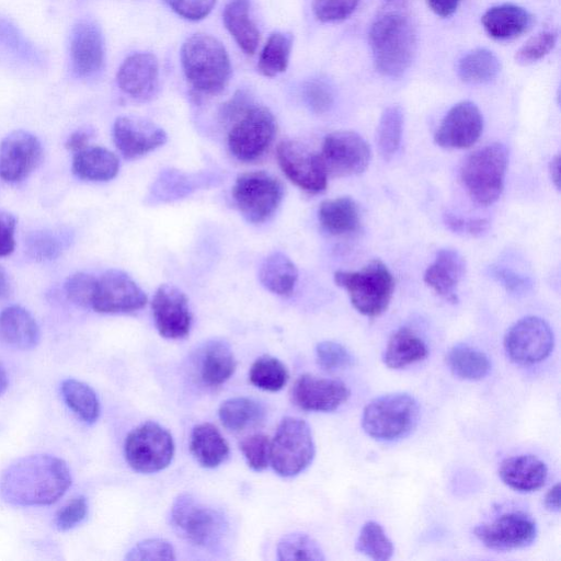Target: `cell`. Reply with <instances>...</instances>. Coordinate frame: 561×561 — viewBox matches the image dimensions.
<instances>
[{
  "mask_svg": "<svg viewBox=\"0 0 561 561\" xmlns=\"http://www.w3.org/2000/svg\"><path fill=\"white\" fill-rule=\"evenodd\" d=\"M71 485L67 463L55 456L38 454L20 458L0 476V496L20 506L49 505Z\"/></svg>",
  "mask_w": 561,
  "mask_h": 561,
  "instance_id": "cell-1",
  "label": "cell"
},
{
  "mask_svg": "<svg viewBox=\"0 0 561 561\" xmlns=\"http://www.w3.org/2000/svg\"><path fill=\"white\" fill-rule=\"evenodd\" d=\"M376 70L399 78L410 68L416 51V33L410 18L401 12L378 16L368 33Z\"/></svg>",
  "mask_w": 561,
  "mask_h": 561,
  "instance_id": "cell-2",
  "label": "cell"
},
{
  "mask_svg": "<svg viewBox=\"0 0 561 561\" xmlns=\"http://www.w3.org/2000/svg\"><path fill=\"white\" fill-rule=\"evenodd\" d=\"M184 76L197 95H217L229 83L231 62L222 43L216 37L196 33L181 47Z\"/></svg>",
  "mask_w": 561,
  "mask_h": 561,
  "instance_id": "cell-3",
  "label": "cell"
},
{
  "mask_svg": "<svg viewBox=\"0 0 561 561\" xmlns=\"http://www.w3.org/2000/svg\"><path fill=\"white\" fill-rule=\"evenodd\" d=\"M419 419L417 400L407 392H393L370 400L363 410L360 424L369 437L393 442L408 436Z\"/></svg>",
  "mask_w": 561,
  "mask_h": 561,
  "instance_id": "cell-4",
  "label": "cell"
},
{
  "mask_svg": "<svg viewBox=\"0 0 561 561\" xmlns=\"http://www.w3.org/2000/svg\"><path fill=\"white\" fill-rule=\"evenodd\" d=\"M334 282L347 291L353 307L367 317L381 314L394 289L393 276L380 260L370 261L359 271H337Z\"/></svg>",
  "mask_w": 561,
  "mask_h": 561,
  "instance_id": "cell-5",
  "label": "cell"
},
{
  "mask_svg": "<svg viewBox=\"0 0 561 561\" xmlns=\"http://www.w3.org/2000/svg\"><path fill=\"white\" fill-rule=\"evenodd\" d=\"M508 153L500 142L472 152L461 169V181L471 198L481 205L496 202L504 187Z\"/></svg>",
  "mask_w": 561,
  "mask_h": 561,
  "instance_id": "cell-6",
  "label": "cell"
},
{
  "mask_svg": "<svg viewBox=\"0 0 561 561\" xmlns=\"http://www.w3.org/2000/svg\"><path fill=\"white\" fill-rule=\"evenodd\" d=\"M171 523L187 541L203 548L218 546L228 530L224 514L191 494L182 493L172 503Z\"/></svg>",
  "mask_w": 561,
  "mask_h": 561,
  "instance_id": "cell-7",
  "label": "cell"
},
{
  "mask_svg": "<svg viewBox=\"0 0 561 561\" xmlns=\"http://www.w3.org/2000/svg\"><path fill=\"white\" fill-rule=\"evenodd\" d=\"M314 454L308 423L299 417H284L271 440L270 462L274 471L280 477H295L310 466Z\"/></svg>",
  "mask_w": 561,
  "mask_h": 561,
  "instance_id": "cell-8",
  "label": "cell"
},
{
  "mask_svg": "<svg viewBox=\"0 0 561 561\" xmlns=\"http://www.w3.org/2000/svg\"><path fill=\"white\" fill-rule=\"evenodd\" d=\"M129 467L140 473H154L167 468L174 456L170 432L156 422H146L129 432L124 444Z\"/></svg>",
  "mask_w": 561,
  "mask_h": 561,
  "instance_id": "cell-9",
  "label": "cell"
},
{
  "mask_svg": "<svg viewBox=\"0 0 561 561\" xmlns=\"http://www.w3.org/2000/svg\"><path fill=\"white\" fill-rule=\"evenodd\" d=\"M283 195L280 181L265 171L242 173L232 187L237 208L252 224L266 221L278 208Z\"/></svg>",
  "mask_w": 561,
  "mask_h": 561,
  "instance_id": "cell-10",
  "label": "cell"
},
{
  "mask_svg": "<svg viewBox=\"0 0 561 561\" xmlns=\"http://www.w3.org/2000/svg\"><path fill=\"white\" fill-rule=\"evenodd\" d=\"M276 121L265 106L253 104L232 123L228 133V148L240 161L260 159L276 135Z\"/></svg>",
  "mask_w": 561,
  "mask_h": 561,
  "instance_id": "cell-11",
  "label": "cell"
},
{
  "mask_svg": "<svg viewBox=\"0 0 561 561\" xmlns=\"http://www.w3.org/2000/svg\"><path fill=\"white\" fill-rule=\"evenodd\" d=\"M507 357L519 365H534L545 360L553 350V332L543 319L527 316L506 331L503 341Z\"/></svg>",
  "mask_w": 561,
  "mask_h": 561,
  "instance_id": "cell-12",
  "label": "cell"
},
{
  "mask_svg": "<svg viewBox=\"0 0 561 561\" xmlns=\"http://www.w3.org/2000/svg\"><path fill=\"white\" fill-rule=\"evenodd\" d=\"M370 156L366 140L352 130H336L327 135L320 153L327 173L333 176H351L364 172Z\"/></svg>",
  "mask_w": 561,
  "mask_h": 561,
  "instance_id": "cell-13",
  "label": "cell"
},
{
  "mask_svg": "<svg viewBox=\"0 0 561 561\" xmlns=\"http://www.w3.org/2000/svg\"><path fill=\"white\" fill-rule=\"evenodd\" d=\"M278 164L299 188L317 194L325 190L328 173L319 153L296 140H283L276 149Z\"/></svg>",
  "mask_w": 561,
  "mask_h": 561,
  "instance_id": "cell-14",
  "label": "cell"
},
{
  "mask_svg": "<svg viewBox=\"0 0 561 561\" xmlns=\"http://www.w3.org/2000/svg\"><path fill=\"white\" fill-rule=\"evenodd\" d=\"M536 522L524 512H510L491 522L479 524L473 534L486 548L511 551L530 546L537 537Z\"/></svg>",
  "mask_w": 561,
  "mask_h": 561,
  "instance_id": "cell-15",
  "label": "cell"
},
{
  "mask_svg": "<svg viewBox=\"0 0 561 561\" xmlns=\"http://www.w3.org/2000/svg\"><path fill=\"white\" fill-rule=\"evenodd\" d=\"M146 304V294L127 273L108 270L96 280L91 308L100 313H129Z\"/></svg>",
  "mask_w": 561,
  "mask_h": 561,
  "instance_id": "cell-16",
  "label": "cell"
},
{
  "mask_svg": "<svg viewBox=\"0 0 561 561\" xmlns=\"http://www.w3.org/2000/svg\"><path fill=\"white\" fill-rule=\"evenodd\" d=\"M42 158L38 138L23 129L14 130L0 142V179L8 183L21 182L38 167Z\"/></svg>",
  "mask_w": 561,
  "mask_h": 561,
  "instance_id": "cell-17",
  "label": "cell"
},
{
  "mask_svg": "<svg viewBox=\"0 0 561 561\" xmlns=\"http://www.w3.org/2000/svg\"><path fill=\"white\" fill-rule=\"evenodd\" d=\"M113 141L126 159L140 158L167 141V133L156 123L133 115L119 116L113 124Z\"/></svg>",
  "mask_w": 561,
  "mask_h": 561,
  "instance_id": "cell-18",
  "label": "cell"
},
{
  "mask_svg": "<svg viewBox=\"0 0 561 561\" xmlns=\"http://www.w3.org/2000/svg\"><path fill=\"white\" fill-rule=\"evenodd\" d=\"M151 308L156 328L161 336L178 340L190 333L192 313L188 300L175 286L161 285L153 295Z\"/></svg>",
  "mask_w": 561,
  "mask_h": 561,
  "instance_id": "cell-19",
  "label": "cell"
},
{
  "mask_svg": "<svg viewBox=\"0 0 561 561\" xmlns=\"http://www.w3.org/2000/svg\"><path fill=\"white\" fill-rule=\"evenodd\" d=\"M483 118L478 106L470 101L455 104L444 116L435 136V142L447 149H463L479 139Z\"/></svg>",
  "mask_w": 561,
  "mask_h": 561,
  "instance_id": "cell-20",
  "label": "cell"
},
{
  "mask_svg": "<svg viewBox=\"0 0 561 561\" xmlns=\"http://www.w3.org/2000/svg\"><path fill=\"white\" fill-rule=\"evenodd\" d=\"M116 81L122 92L133 100L139 102L152 100L158 94L160 85L157 57L148 51L129 55L119 66Z\"/></svg>",
  "mask_w": 561,
  "mask_h": 561,
  "instance_id": "cell-21",
  "label": "cell"
},
{
  "mask_svg": "<svg viewBox=\"0 0 561 561\" xmlns=\"http://www.w3.org/2000/svg\"><path fill=\"white\" fill-rule=\"evenodd\" d=\"M290 394L301 410L331 412L348 399L350 390L340 380L304 374L295 381Z\"/></svg>",
  "mask_w": 561,
  "mask_h": 561,
  "instance_id": "cell-22",
  "label": "cell"
},
{
  "mask_svg": "<svg viewBox=\"0 0 561 561\" xmlns=\"http://www.w3.org/2000/svg\"><path fill=\"white\" fill-rule=\"evenodd\" d=\"M105 59L101 28L92 21H80L70 34V60L75 76L90 78L101 71Z\"/></svg>",
  "mask_w": 561,
  "mask_h": 561,
  "instance_id": "cell-23",
  "label": "cell"
},
{
  "mask_svg": "<svg viewBox=\"0 0 561 561\" xmlns=\"http://www.w3.org/2000/svg\"><path fill=\"white\" fill-rule=\"evenodd\" d=\"M466 273V261L455 249H440L424 273V282L451 304L458 302L457 288Z\"/></svg>",
  "mask_w": 561,
  "mask_h": 561,
  "instance_id": "cell-24",
  "label": "cell"
},
{
  "mask_svg": "<svg viewBox=\"0 0 561 561\" xmlns=\"http://www.w3.org/2000/svg\"><path fill=\"white\" fill-rule=\"evenodd\" d=\"M481 23L491 38L506 42L527 33L534 25V16L523 7L503 3L486 10Z\"/></svg>",
  "mask_w": 561,
  "mask_h": 561,
  "instance_id": "cell-25",
  "label": "cell"
},
{
  "mask_svg": "<svg viewBox=\"0 0 561 561\" xmlns=\"http://www.w3.org/2000/svg\"><path fill=\"white\" fill-rule=\"evenodd\" d=\"M237 360L229 346L222 340H210L197 352V373L199 380L207 387H219L234 373Z\"/></svg>",
  "mask_w": 561,
  "mask_h": 561,
  "instance_id": "cell-26",
  "label": "cell"
},
{
  "mask_svg": "<svg viewBox=\"0 0 561 561\" xmlns=\"http://www.w3.org/2000/svg\"><path fill=\"white\" fill-rule=\"evenodd\" d=\"M499 477L504 484L518 492H533L548 478L546 463L534 455H517L504 459L499 467Z\"/></svg>",
  "mask_w": 561,
  "mask_h": 561,
  "instance_id": "cell-27",
  "label": "cell"
},
{
  "mask_svg": "<svg viewBox=\"0 0 561 561\" xmlns=\"http://www.w3.org/2000/svg\"><path fill=\"white\" fill-rule=\"evenodd\" d=\"M0 336L19 350H31L39 341V329L33 316L23 307L12 305L0 313Z\"/></svg>",
  "mask_w": 561,
  "mask_h": 561,
  "instance_id": "cell-28",
  "label": "cell"
},
{
  "mask_svg": "<svg viewBox=\"0 0 561 561\" xmlns=\"http://www.w3.org/2000/svg\"><path fill=\"white\" fill-rule=\"evenodd\" d=\"M250 7V0H229L222 11L225 27L247 55H253L260 42V31L251 19Z\"/></svg>",
  "mask_w": 561,
  "mask_h": 561,
  "instance_id": "cell-29",
  "label": "cell"
},
{
  "mask_svg": "<svg viewBox=\"0 0 561 561\" xmlns=\"http://www.w3.org/2000/svg\"><path fill=\"white\" fill-rule=\"evenodd\" d=\"M118 170V158L104 147L88 146L73 154L72 172L81 180L110 181L117 175Z\"/></svg>",
  "mask_w": 561,
  "mask_h": 561,
  "instance_id": "cell-30",
  "label": "cell"
},
{
  "mask_svg": "<svg viewBox=\"0 0 561 561\" xmlns=\"http://www.w3.org/2000/svg\"><path fill=\"white\" fill-rule=\"evenodd\" d=\"M190 450L205 468H216L229 456V445L219 430L210 423L195 425L191 433Z\"/></svg>",
  "mask_w": 561,
  "mask_h": 561,
  "instance_id": "cell-31",
  "label": "cell"
},
{
  "mask_svg": "<svg viewBox=\"0 0 561 561\" xmlns=\"http://www.w3.org/2000/svg\"><path fill=\"white\" fill-rule=\"evenodd\" d=\"M425 342L409 328L392 333L382 354L383 364L391 369H402L426 358Z\"/></svg>",
  "mask_w": 561,
  "mask_h": 561,
  "instance_id": "cell-32",
  "label": "cell"
},
{
  "mask_svg": "<svg viewBox=\"0 0 561 561\" xmlns=\"http://www.w3.org/2000/svg\"><path fill=\"white\" fill-rule=\"evenodd\" d=\"M259 279L268 291L287 297L294 291L298 279V270L285 253L274 251L262 261Z\"/></svg>",
  "mask_w": 561,
  "mask_h": 561,
  "instance_id": "cell-33",
  "label": "cell"
},
{
  "mask_svg": "<svg viewBox=\"0 0 561 561\" xmlns=\"http://www.w3.org/2000/svg\"><path fill=\"white\" fill-rule=\"evenodd\" d=\"M318 218L322 228L334 236L353 232L359 226L358 207L348 196L323 201L319 206Z\"/></svg>",
  "mask_w": 561,
  "mask_h": 561,
  "instance_id": "cell-34",
  "label": "cell"
},
{
  "mask_svg": "<svg viewBox=\"0 0 561 561\" xmlns=\"http://www.w3.org/2000/svg\"><path fill=\"white\" fill-rule=\"evenodd\" d=\"M218 416L227 430L240 432L261 423L265 416V409L254 399L236 397L220 404Z\"/></svg>",
  "mask_w": 561,
  "mask_h": 561,
  "instance_id": "cell-35",
  "label": "cell"
},
{
  "mask_svg": "<svg viewBox=\"0 0 561 561\" xmlns=\"http://www.w3.org/2000/svg\"><path fill=\"white\" fill-rule=\"evenodd\" d=\"M446 363L450 371L463 380H481L491 370L489 357L480 350L467 344L453 346L447 353Z\"/></svg>",
  "mask_w": 561,
  "mask_h": 561,
  "instance_id": "cell-36",
  "label": "cell"
},
{
  "mask_svg": "<svg viewBox=\"0 0 561 561\" xmlns=\"http://www.w3.org/2000/svg\"><path fill=\"white\" fill-rule=\"evenodd\" d=\"M501 62L493 51L477 48L463 55L457 65L458 77L466 83L483 84L494 80Z\"/></svg>",
  "mask_w": 561,
  "mask_h": 561,
  "instance_id": "cell-37",
  "label": "cell"
},
{
  "mask_svg": "<svg viewBox=\"0 0 561 561\" xmlns=\"http://www.w3.org/2000/svg\"><path fill=\"white\" fill-rule=\"evenodd\" d=\"M61 396L69 409L84 423L93 424L100 416V401L94 390L77 379L61 382Z\"/></svg>",
  "mask_w": 561,
  "mask_h": 561,
  "instance_id": "cell-38",
  "label": "cell"
},
{
  "mask_svg": "<svg viewBox=\"0 0 561 561\" xmlns=\"http://www.w3.org/2000/svg\"><path fill=\"white\" fill-rule=\"evenodd\" d=\"M294 37L289 33L274 32L261 50L257 71L264 77H275L286 71L293 49Z\"/></svg>",
  "mask_w": 561,
  "mask_h": 561,
  "instance_id": "cell-39",
  "label": "cell"
},
{
  "mask_svg": "<svg viewBox=\"0 0 561 561\" xmlns=\"http://www.w3.org/2000/svg\"><path fill=\"white\" fill-rule=\"evenodd\" d=\"M403 131V113L399 105L386 107L379 118L376 141L383 160H390L400 148Z\"/></svg>",
  "mask_w": 561,
  "mask_h": 561,
  "instance_id": "cell-40",
  "label": "cell"
},
{
  "mask_svg": "<svg viewBox=\"0 0 561 561\" xmlns=\"http://www.w3.org/2000/svg\"><path fill=\"white\" fill-rule=\"evenodd\" d=\"M286 366L276 357L263 355L255 359L249 371L253 386L265 391H279L288 381Z\"/></svg>",
  "mask_w": 561,
  "mask_h": 561,
  "instance_id": "cell-41",
  "label": "cell"
},
{
  "mask_svg": "<svg viewBox=\"0 0 561 561\" xmlns=\"http://www.w3.org/2000/svg\"><path fill=\"white\" fill-rule=\"evenodd\" d=\"M355 549L376 561L389 560L394 551L392 541L382 526L375 520H368L362 526L355 541Z\"/></svg>",
  "mask_w": 561,
  "mask_h": 561,
  "instance_id": "cell-42",
  "label": "cell"
},
{
  "mask_svg": "<svg viewBox=\"0 0 561 561\" xmlns=\"http://www.w3.org/2000/svg\"><path fill=\"white\" fill-rule=\"evenodd\" d=\"M282 561H323L325 557L319 543L306 534L293 533L284 536L276 548Z\"/></svg>",
  "mask_w": 561,
  "mask_h": 561,
  "instance_id": "cell-43",
  "label": "cell"
},
{
  "mask_svg": "<svg viewBox=\"0 0 561 561\" xmlns=\"http://www.w3.org/2000/svg\"><path fill=\"white\" fill-rule=\"evenodd\" d=\"M0 45L24 61L38 64L41 56L20 30L5 19H0Z\"/></svg>",
  "mask_w": 561,
  "mask_h": 561,
  "instance_id": "cell-44",
  "label": "cell"
},
{
  "mask_svg": "<svg viewBox=\"0 0 561 561\" xmlns=\"http://www.w3.org/2000/svg\"><path fill=\"white\" fill-rule=\"evenodd\" d=\"M558 33L543 31L530 37L515 54V61L527 66L546 57L556 46Z\"/></svg>",
  "mask_w": 561,
  "mask_h": 561,
  "instance_id": "cell-45",
  "label": "cell"
},
{
  "mask_svg": "<svg viewBox=\"0 0 561 561\" xmlns=\"http://www.w3.org/2000/svg\"><path fill=\"white\" fill-rule=\"evenodd\" d=\"M316 358L319 366L327 371H335L352 367L354 357L348 350L334 341H322L316 346Z\"/></svg>",
  "mask_w": 561,
  "mask_h": 561,
  "instance_id": "cell-46",
  "label": "cell"
},
{
  "mask_svg": "<svg viewBox=\"0 0 561 561\" xmlns=\"http://www.w3.org/2000/svg\"><path fill=\"white\" fill-rule=\"evenodd\" d=\"M240 450L254 471H262L270 463L271 440L264 434L255 433L244 437L240 442Z\"/></svg>",
  "mask_w": 561,
  "mask_h": 561,
  "instance_id": "cell-47",
  "label": "cell"
},
{
  "mask_svg": "<svg viewBox=\"0 0 561 561\" xmlns=\"http://www.w3.org/2000/svg\"><path fill=\"white\" fill-rule=\"evenodd\" d=\"M172 545L160 538H149L137 542L126 554L129 561L174 560Z\"/></svg>",
  "mask_w": 561,
  "mask_h": 561,
  "instance_id": "cell-48",
  "label": "cell"
},
{
  "mask_svg": "<svg viewBox=\"0 0 561 561\" xmlns=\"http://www.w3.org/2000/svg\"><path fill=\"white\" fill-rule=\"evenodd\" d=\"M96 280L98 278L88 273L78 272L72 274L65 283L68 299L78 306L91 307Z\"/></svg>",
  "mask_w": 561,
  "mask_h": 561,
  "instance_id": "cell-49",
  "label": "cell"
},
{
  "mask_svg": "<svg viewBox=\"0 0 561 561\" xmlns=\"http://www.w3.org/2000/svg\"><path fill=\"white\" fill-rule=\"evenodd\" d=\"M360 0H313L312 12L323 23H335L347 19Z\"/></svg>",
  "mask_w": 561,
  "mask_h": 561,
  "instance_id": "cell-50",
  "label": "cell"
},
{
  "mask_svg": "<svg viewBox=\"0 0 561 561\" xmlns=\"http://www.w3.org/2000/svg\"><path fill=\"white\" fill-rule=\"evenodd\" d=\"M302 95L307 106L316 114L327 113L334 103L331 85L321 79L307 81L302 89Z\"/></svg>",
  "mask_w": 561,
  "mask_h": 561,
  "instance_id": "cell-51",
  "label": "cell"
},
{
  "mask_svg": "<svg viewBox=\"0 0 561 561\" xmlns=\"http://www.w3.org/2000/svg\"><path fill=\"white\" fill-rule=\"evenodd\" d=\"M27 250L36 260H53L62 251L64 241L50 231L33 233L27 239Z\"/></svg>",
  "mask_w": 561,
  "mask_h": 561,
  "instance_id": "cell-52",
  "label": "cell"
},
{
  "mask_svg": "<svg viewBox=\"0 0 561 561\" xmlns=\"http://www.w3.org/2000/svg\"><path fill=\"white\" fill-rule=\"evenodd\" d=\"M178 15L190 21L205 19L217 0H163Z\"/></svg>",
  "mask_w": 561,
  "mask_h": 561,
  "instance_id": "cell-53",
  "label": "cell"
},
{
  "mask_svg": "<svg viewBox=\"0 0 561 561\" xmlns=\"http://www.w3.org/2000/svg\"><path fill=\"white\" fill-rule=\"evenodd\" d=\"M489 274L512 294H524L528 291L533 285L529 277L520 275L505 266L492 265L489 267Z\"/></svg>",
  "mask_w": 561,
  "mask_h": 561,
  "instance_id": "cell-54",
  "label": "cell"
},
{
  "mask_svg": "<svg viewBox=\"0 0 561 561\" xmlns=\"http://www.w3.org/2000/svg\"><path fill=\"white\" fill-rule=\"evenodd\" d=\"M443 219L450 231L469 237H480L486 233L490 227L489 220L484 218H463L446 213Z\"/></svg>",
  "mask_w": 561,
  "mask_h": 561,
  "instance_id": "cell-55",
  "label": "cell"
},
{
  "mask_svg": "<svg viewBox=\"0 0 561 561\" xmlns=\"http://www.w3.org/2000/svg\"><path fill=\"white\" fill-rule=\"evenodd\" d=\"M88 504L83 496H77L62 507L56 516L59 530H68L80 524L87 515Z\"/></svg>",
  "mask_w": 561,
  "mask_h": 561,
  "instance_id": "cell-56",
  "label": "cell"
},
{
  "mask_svg": "<svg viewBox=\"0 0 561 561\" xmlns=\"http://www.w3.org/2000/svg\"><path fill=\"white\" fill-rule=\"evenodd\" d=\"M251 96L244 90H238L219 110V117L224 123H233L238 119L251 105Z\"/></svg>",
  "mask_w": 561,
  "mask_h": 561,
  "instance_id": "cell-57",
  "label": "cell"
},
{
  "mask_svg": "<svg viewBox=\"0 0 561 561\" xmlns=\"http://www.w3.org/2000/svg\"><path fill=\"white\" fill-rule=\"evenodd\" d=\"M15 217L8 211L0 210V257L10 255L15 248Z\"/></svg>",
  "mask_w": 561,
  "mask_h": 561,
  "instance_id": "cell-58",
  "label": "cell"
},
{
  "mask_svg": "<svg viewBox=\"0 0 561 561\" xmlns=\"http://www.w3.org/2000/svg\"><path fill=\"white\" fill-rule=\"evenodd\" d=\"M92 130L89 128H80L73 131L66 140V148L73 153L87 148L92 138Z\"/></svg>",
  "mask_w": 561,
  "mask_h": 561,
  "instance_id": "cell-59",
  "label": "cell"
},
{
  "mask_svg": "<svg viewBox=\"0 0 561 561\" xmlns=\"http://www.w3.org/2000/svg\"><path fill=\"white\" fill-rule=\"evenodd\" d=\"M461 0H426L428 8L440 18L453 15Z\"/></svg>",
  "mask_w": 561,
  "mask_h": 561,
  "instance_id": "cell-60",
  "label": "cell"
},
{
  "mask_svg": "<svg viewBox=\"0 0 561 561\" xmlns=\"http://www.w3.org/2000/svg\"><path fill=\"white\" fill-rule=\"evenodd\" d=\"M545 507L550 512L560 511V484H554L543 499Z\"/></svg>",
  "mask_w": 561,
  "mask_h": 561,
  "instance_id": "cell-61",
  "label": "cell"
},
{
  "mask_svg": "<svg viewBox=\"0 0 561 561\" xmlns=\"http://www.w3.org/2000/svg\"><path fill=\"white\" fill-rule=\"evenodd\" d=\"M549 172L550 178L552 182L554 183L556 187L559 190L560 187V156H554L549 164Z\"/></svg>",
  "mask_w": 561,
  "mask_h": 561,
  "instance_id": "cell-62",
  "label": "cell"
},
{
  "mask_svg": "<svg viewBox=\"0 0 561 561\" xmlns=\"http://www.w3.org/2000/svg\"><path fill=\"white\" fill-rule=\"evenodd\" d=\"M9 290V279L5 271L0 266V298L5 296Z\"/></svg>",
  "mask_w": 561,
  "mask_h": 561,
  "instance_id": "cell-63",
  "label": "cell"
},
{
  "mask_svg": "<svg viewBox=\"0 0 561 561\" xmlns=\"http://www.w3.org/2000/svg\"><path fill=\"white\" fill-rule=\"evenodd\" d=\"M7 386H8V377H7L5 370L0 365V394L5 390Z\"/></svg>",
  "mask_w": 561,
  "mask_h": 561,
  "instance_id": "cell-64",
  "label": "cell"
}]
</instances>
